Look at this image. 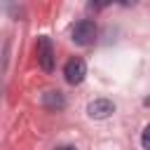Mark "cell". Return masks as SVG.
I'll return each mask as SVG.
<instances>
[{
	"mask_svg": "<svg viewBox=\"0 0 150 150\" xmlns=\"http://www.w3.org/2000/svg\"><path fill=\"white\" fill-rule=\"evenodd\" d=\"M96 33H98L96 23L91 19H82V21H77L73 26V42L75 45H82V47L84 45H91L96 40Z\"/></svg>",
	"mask_w": 150,
	"mask_h": 150,
	"instance_id": "obj_1",
	"label": "cell"
},
{
	"mask_svg": "<svg viewBox=\"0 0 150 150\" xmlns=\"http://www.w3.org/2000/svg\"><path fill=\"white\" fill-rule=\"evenodd\" d=\"M38 59H40V66H42L45 73L54 70V47H52L49 38H40L38 40Z\"/></svg>",
	"mask_w": 150,
	"mask_h": 150,
	"instance_id": "obj_2",
	"label": "cell"
},
{
	"mask_svg": "<svg viewBox=\"0 0 150 150\" xmlns=\"http://www.w3.org/2000/svg\"><path fill=\"white\" fill-rule=\"evenodd\" d=\"M63 75H66V80H68L70 84H80V82L84 80V75H87V63L75 56V59H70V61L66 63Z\"/></svg>",
	"mask_w": 150,
	"mask_h": 150,
	"instance_id": "obj_3",
	"label": "cell"
},
{
	"mask_svg": "<svg viewBox=\"0 0 150 150\" xmlns=\"http://www.w3.org/2000/svg\"><path fill=\"white\" fill-rule=\"evenodd\" d=\"M87 112H89V117H94V120H105L110 112H115V103L108 101V98H96V101H91V103L87 105Z\"/></svg>",
	"mask_w": 150,
	"mask_h": 150,
	"instance_id": "obj_4",
	"label": "cell"
},
{
	"mask_svg": "<svg viewBox=\"0 0 150 150\" xmlns=\"http://www.w3.org/2000/svg\"><path fill=\"white\" fill-rule=\"evenodd\" d=\"M42 101H45V105H47V108H63V103H66L61 91H47Z\"/></svg>",
	"mask_w": 150,
	"mask_h": 150,
	"instance_id": "obj_5",
	"label": "cell"
},
{
	"mask_svg": "<svg viewBox=\"0 0 150 150\" xmlns=\"http://www.w3.org/2000/svg\"><path fill=\"white\" fill-rule=\"evenodd\" d=\"M141 143H143V148H145V150H150V124L145 127V131H143V138H141Z\"/></svg>",
	"mask_w": 150,
	"mask_h": 150,
	"instance_id": "obj_6",
	"label": "cell"
},
{
	"mask_svg": "<svg viewBox=\"0 0 150 150\" xmlns=\"http://www.w3.org/2000/svg\"><path fill=\"white\" fill-rule=\"evenodd\" d=\"M56 150H75L73 145H61V148H56Z\"/></svg>",
	"mask_w": 150,
	"mask_h": 150,
	"instance_id": "obj_7",
	"label": "cell"
}]
</instances>
